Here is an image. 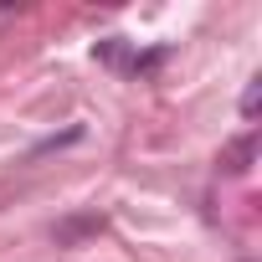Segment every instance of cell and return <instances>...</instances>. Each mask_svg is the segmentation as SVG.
I'll return each mask as SVG.
<instances>
[{
  "instance_id": "1",
  "label": "cell",
  "mask_w": 262,
  "mask_h": 262,
  "mask_svg": "<svg viewBox=\"0 0 262 262\" xmlns=\"http://www.w3.org/2000/svg\"><path fill=\"white\" fill-rule=\"evenodd\" d=\"M252 155H257V139L242 134V139H231V144L221 149V170H226V175H242V170L252 165Z\"/></svg>"
},
{
  "instance_id": "2",
  "label": "cell",
  "mask_w": 262,
  "mask_h": 262,
  "mask_svg": "<svg viewBox=\"0 0 262 262\" xmlns=\"http://www.w3.org/2000/svg\"><path fill=\"white\" fill-rule=\"evenodd\" d=\"M88 231H103V221H98V216H82V221H67V226H57V242H77V236H88Z\"/></svg>"
},
{
  "instance_id": "3",
  "label": "cell",
  "mask_w": 262,
  "mask_h": 262,
  "mask_svg": "<svg viewBox=\"0 0 262 262\" xmlns=\"http://www.w3.org/2000/svg\"><path fill=\"white\" fill-rule=\"evenodd\" d=\"M257 103H262V77H257V82H247V93H242V113H247V118H257Z\"/></svg>"
}]
</instances>
